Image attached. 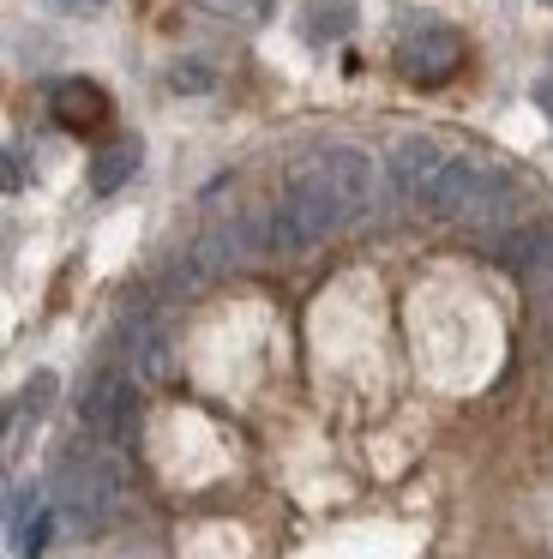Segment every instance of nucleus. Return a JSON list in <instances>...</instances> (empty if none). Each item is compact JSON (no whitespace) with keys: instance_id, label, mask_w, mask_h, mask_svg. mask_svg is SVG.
Segmentation results:
<instances>
[{"instance_id":"obj_1","label":"nucleus","mask_w":553,"mask_h":559,"mask_svg":"<svg viewBox=\"0 0 553 559\" xmlns=\"http://www.w3.org/2000/svg\"><path fill=\"white\" fill-rule=\"evenodd\" d=\"M343 223H355V211L343 205V193L331 187V175L319 169L313 157H301L289 169L283 193H276L271 217H264V235H271L276 253H307V247L331 241Z\"/></svg>"},{"instance_id":"obj_2","label":"nucleus","mask_w":553,"mask_h":559,"mask_svg":"<svg viewBox=\"0 0 553 559\" xmlns=\"http://www.w3.org/2000/svg\"><path fill=\"white\" fill-rule=\"evenodd\" d=\"M120 493H127V463H120V451L108 445V439H79V445L60 451L55 463V506L67 523H79V530H96V523L115 518Z\"/></svg>"},{"instance_id":"obj_3","label":"nucleus","mask_w":553,"mask_h":559,"mask_svg":"<svg viewBox=\"0 0 553 559\" xmlns=\"http://www.w3.org/2000/svg\"><path fill=\"white\" fill-rule=\"evenodd\" d=\"M79 421L96 439H108V445H127L132 427H139V385H132V373H120V367L91 373V385L79 397Z\"/></svg>"},{"instance_id":"obj_4","label":"nucleus","mask_w":553,"mask_h":559,"mask_svg":"<svg viewBox=\"0 0 553 559\" xmlns=\"http://www.w3.org/2000/svg\"><path fill=\"white\" fill-rule=\"evenodd\" d=\"M397 67H403L409 85H445L463 67V37L451 25H421L397 43Z\"/></svg>"},{"instance_id":"obj_5","label":"nucleus","mask_w":553,"mask_h":559,"mask_svg":"<svg viewBox=\"0 0 553 559\" xmlns=\"http://www.w3.org/2000/svg\"><path fill=\"white\" fill-rule=\"evenodd\" d=\"M445 157H451V151H445L439 139H397L391 163H385V181H391L397 199H409V205H415V199L433 187V175L445 169Z\"/></svg>"},{"instance_id":"obj_6","label":"nucleus","mask_w":553,"mask_h":559,"mask_svg":"<svg viewBox=\"0 0 553 559\" xmlns=\"http://www.w3.org/2000/svg\"><path fill=\"white\" fill-rule=\"evenodd\" d=\"M493 253H499L517 277H529V283H541V289H548V283H553V223L499 229V247H493Z\"/></svg>"},{"instance_id":"obj_7","label":"nucleus","mask_w":553,"mask_h":559,"mask_svg":"<svg viewBox=\"0 0 553 559\" xmlns=\"http://www.w3.org/2000/svg\"><path fill=\"white\" fill-rule=\"evenodd\" d=\"M48 115H55L67 133H96L108 121V91L96 79H60L48 91Z\"/></svg>"},{"instance_id":"obj_8","label":"nucleus","mask_w":553,"mask_h":559,"mask_svg":"<svg viewBox=\"0 0 553 559\" xmlns=\"http://www.w3.org/2000/svg\"><path fill=\"white\" fill-rule=\"evenodd\" d=\"M139 163H144L139 139H115V145H103L91 157V193H115V187H127L132 175H139Z\"/></svg>"},{"instance_id":"obj_9","label":"nucleus","mask_w":553,"mask_h":559,"mask_svg":"<svg viewBox=\"0 0 553 559\" xmlns=\"http://www.w3.org/2000/svg\"><path fill=\"white\" fill-rule=\"evenodd\" d=\"M355 31V0H307L301 7V37L307 43H343Z\"/></svg>"},{"instance_id":"obj_10","label":"nucleus","mask_w":553,"mask_h":559,"mask_svg":"<svg viewBox=\"0 0 553 559\" xmlns=\"http://www.w3.org/2000/svg\"><path fill=\"white\" fill-rule=\"evenodd\" d=\"M55 535V511L24 499L19 506V559H43V542Z\"/></svg>"},{"instance_id":"obj_11","label":"nucleus","mask_w":553,"mask_h":559,"mask_svg":"<svg viewBox=\"0 0 553 559\" xmlns=\"http://www.w3.org/2000/svg\"><path fill=\"white\" fill-rule=\"evenodd\" d=\"M211 85H216V73L204 61H175L168 67V91H180V97H204Z\"/></svg>"},{"instance_id":"obj_12","label":"nucleus","mask_w":553,"mask_h":559,"mask_svg":"<svg viewBox=\"0 0 553 559\" xmlns=\"http://www.w3.org/2000/svg\"><path fill=\"white\" fill-rule=\"evenodd\" d=\"M199 7H211V13H223V19H271V7L276 0H199Z\"/></svg>"},{"instance_id":"obj_13","label":"nucleus","mask_w":553,"mask_h":559,"mask_svg":"<svg viewBox=\"0 0 553 559\" xmlns=\"http://www.w3.org/2000/svg\"><path fill=\"white\" fill-rule=\"evenodd\" d=\"M0 187H7V193H19V187H24V163L7 157V151H0Z\"/></svg>"},{"instance_id":"obj_14","label":"nucleus","mask_w":553,"mask_h":559,"mask_svg":"<svg viewBox=\"0 0 553 559\" xmlns=\"http://www.w3.org/2000/svg\"><path fill=\"white\" fill-rule=\"evenodd\" d=\"M60 13H96V7H108V0H55Z\"/></svg>"},{"instance_id":"obj_15","label":"nucleus","mask_w":553,"mask_h":559,"mask_svg":"<svg viewBox=\"0 0 553 559\" xmlns=\"http://www.w3.org/2000/svg\"><path fill=\"white\" fill-rule=\"evenodd\" d=\"M536 103H541V109L553 115V79H541V85H536Z\"/></svg>"},{"instance_id":"obj_16","label":"nucleus","mask_w":553,"mask_h":559,"mask_svg":"<svg viewBox=\"0 0 553 559\" xmlns=\"http://www.w3.org/2000/svg\"><path fill=\"white\" fill-rule=\"evenodd\" d=\"M541 7H553V0H541Z\"/></svg>"}]
</instances>
